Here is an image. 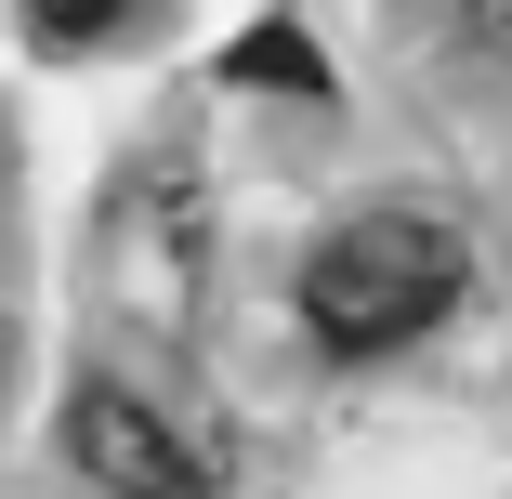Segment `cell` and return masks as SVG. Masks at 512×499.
<instances>
[{"label": "cell", "instance_id": "cell-1", "mask_svg": "<svg viewBox=\"0 0 512 499\" xmlns=\"http://www.w3.org/2000/svg\"><path fill=\"white\" fill-rule=\"evenodd\" d=\"M460 303V224L434 211H355L302 250V329L329 355H407Z\"/></svg>", "mask_w": 512, "mask_h": 499}, {"label": "cell", "instance_id": "cell-2", "mask_svg": "<svg viewBox=\"0 0 512 499\" xmlns=\"http://www.w3.org/2000/svg\"><path fill=\"white\" fill-rule=\"evenodd\" d=\"M66 460L92 486H119V499H197V486H211V460H197L132 381H79L66 394Z\"/></svg>", "mask_w": 512, "mask_h": 499}, {"label": "cell", "instance_id": "cell-4", "mask_svg": "<svg viewBox=\"0 0 512 499\" xmlns=\"http://www.w3.org/2000/svg\"><path fill=\"white\" fill-rule=\"evenodd\" d=\"M237 66H250V79H302V92H316V53H302V40H289V27H263V40H250V53H237Z\"/></svg>", "mask_w": 512, "mask_h": 499}, {"label": "cell", "instance_id": "cell-3", "mask_svg": "<svg viewBox=\"0 0 512 499\" xmlns=\"http://www.w3.org/2000/svg\"><path fill=\"white\" fill-rule=\"evenodd\" d=\"M27 14H40V40H106L132 0H27Z\"/></svg>", "mask_w": 512, "mask_h": 499}]
</instances>
